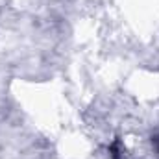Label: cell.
I'll return each instance as SVG.
<instances>
[{
    "label": "cell",
    "mask_w": 159,
    "mask_h": 159,
    "mask_svg": "<svg viewBox=\"0 0 159 159\" xmlns=\"http://www.w3.org/2000/svg\"><path fill=\"white\" fill-rule=\"evenodd\" d=\"M157 143H159V141H157Z\"/></svg>",
    "instance_id": "obj_1"
}]
</instances>
